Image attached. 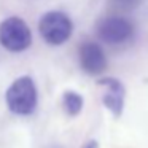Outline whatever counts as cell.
Returning a JSON list of instances; mask_svg holds the SVG:
<instances>
[{
    "label": "cell",
    "mask_w": 148,
    "mask_h": 148,
    "mask_svg": "<svg viewBox=\"0 0 148 148\" xmlns=\"http://www.w3.org/2000/svg\"><path fill=\"white\" fill-rule=\"evenodd\" d=\"M38 32L48 45H64L73 32L70 18L62 11H48L38 21Z\"/></svg>",
    "instance_id": "3957f363"
},
{
    "label": "cell",
    "mask_w": 148,
    "mask_h": 148,
    "mask_svg": "<svg viewBox=\"0 0 148 148\" xmlns=\"http://www.w3.org/2000/svg\"><path fill=\"white\" fill-rule=\"evenodd\" d=\"M80 67L89 75H99L107 67V56L100 45L94 42H84L78 49Z\"/></svg>",
    "instance_id": "5b68a950"
},
{
    "label": "cell",
    "mask_w": 148,
    "mask_h": 148,
    "mask_svg": "<svg viewBox=\"0 0 148 148\" xmlns=\"http://www.w3.org/2000/svg\"><path fill=\"white\" fill-rule=\"evenodd\" d=\"M100 88H103L102 94V102L110 112L113 113V116H121L123 108H124V96L126 89L123 86V83L116 78H102L97 81Z\"/></svg>",
    "instance_id": "8992f818"
},
{
    "label": "cell",
    "mask_w": 148,
    "mask_h": 148,
    "mask_svg": "<svg viewBox=\"0 0 148 148\" xmlns=\"http://www.w3.org/2000/svg\"><path fill=\"white\" fill-rule=\"evenodd\" d=\"M84 148H99V147H97V142L96 140H91V142H88V143H86V147H84Z\"/></svg>",
    "instance_id": "9c48e42d"
},
{
    "label": "cell",
    "mask_w": 148,
    "mask_h": 148,
    "mask_svg": "<svg viewBox=\"0 0 148 148\" xmlns=\"http://www.w3.org/2000/svg\"><path fill=\"white\" fill-rule=\"evenodd\" d=\"M62 108L69 116H77L83 110V97L75 91H65L62 96Z\"/></svg>",
    "instance_id": "52a82bcc"
},
{
    "label": "cell",
    "mask_w": 148,
    "mask_h": 148,
    "mask_svg": "<svg viewBox=\"0 0 148 148\" xmlns=\"http://www.w3.org/2000/svg\"><path fill=\"white\" fill-rule=\"evenodd\" d=\"M142 0H110V5L116 10H121V11H129V10H134L135 7H138Z\"/></svg>",
    "instance_id": "ba28073f"
},
{
    "label": "cell",
    "mask_w": 148,
    "mask_h": 148,
    "mask_svg": "<svg viewBox=\"0 0 148 148\" xmlns=\"http://www.w3.org/2000/svg\"><path fill=\"white\" fill-rule=\"evenodd\" d=\"M97 35L108 45H123L134 35V26L123 16H108L97 24Z\"/></svg>",
    "instance_id": "277c9868"
},
{
    "label": "cell",
    "mask_w": 148,
    "mask_h": 148,
    "mask_svg": "<svg viewBox=\"0 0 148 148\" xmlns=\"http://www.w3.org/2000/svg\"><path fill=\"white\" fill-rule=\"evenodd\" d=\"M5 102L10 112L14 115H32L38 103V92L34 80L27 75L16 78L5 92Z\"/></svg>",
    "instance_id": "6da1fadb"
},
{
    "label": "cell",
    "mask_w": 148,
    "mask_h": 148,
    "mask_svg": "<svg viewBox=\"0 0 148 148\" xmlns=\"http://www.w3.org/2000/svg\"><path fill=\"white\" fill-rule=\"evenodd\" d=\"M32 43V32L24 19L10 16L0 23V45L7 51L23 53Z\"/></svg>",
    "instance_id": "7a4b0ae2"
}]
</instances>
